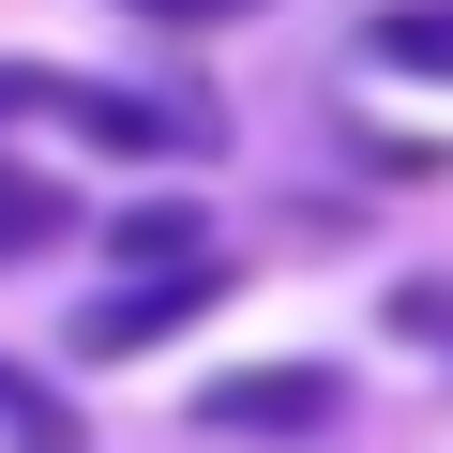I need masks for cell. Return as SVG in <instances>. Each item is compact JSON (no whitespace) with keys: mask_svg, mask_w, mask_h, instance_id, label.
<instances>
[{"mask_svg":"<svg viewBox=\"0 0 453 453\" xmlns=\"http://www.w3.org/2000/svg\"><path fill=\"white\" fill-rule=\"evenodd\" d=\"M226 288H242V273H226V242H211V257H166V273H121L106 303H76V333H61V348H76V363H136V348L196 333Z\"/></svg>","mask_w":453,"mask_h":453,"instance_id":"cell-1","label":"cell"},{"mask_svg":"<svg viewBox=\"0 0 453 453\" xmlns=\"http://www.w3.org/2000/svg\"><path fill=\"white\" fill-rule=\"evenodd\" d=\"M196 423L211 438H333L348 423V363H226V378H196Z\"/></svg>","mask_w":453,"mask_h":453,"instance_id":"cell-2","label":"cell"},{"mask_svg":"<svg viewBox=\"0 0 453 453\" xmlns=\"http://www.w3.org/2000/svg\"><path fill=\"white\" fill-rule=\"evenodd\" d=\"M76 136H106V151H226V121L196 106V91H106V76H76V106H61Z\"/></svg>","mask_w":453,"mask_h":453,"instance_id":"cell-3","label":"cell"},{"mask_svg":"<svg viewBox=\"0 0 453 453\" xmlns=\"http://www.w3.org/2000/svg\"><path fill=\"white\" fill-rule=\"evenodd\" d=\"M363 76H408V91H453V0H378V16L348 31Z\"/></svg>","mask_w":453,"mask_h":453,"instance_id":"cell-4","label":"cell"},{"mask_svg":"<svg viewBox=\"0 0 453 453\" xmlns=\"http://www.w3.org/2000/svg\"><path fill=\"white\" fill-rule=\"evenodd\" d=\"M106 257H121V273L211 257V211H196V196H121V211H106Z\"/></svg>","mask_w":453,"mask_h":453,"instance_id":"cell-5","label":"cell"},{"mask_svg":"<svg viewBox=\"0 0 453 453\" xmlns=\"http://www.w3.org/2000/svg\"><path fill=\"white\" fill-rule=\"evenodd\" d=\"M46 242H76V181H46V166H16V151H0V273H16V257H46Z\"/></svg>","mask_w":453,"mask_h":453,"instance_id":"cell-6","label":"cell"},{"mask_svg":"<svg viewBox=\"0 0 453 453\" xmlns=\"http://www.w3.org/2000/svg\"><path fill=\"white\" fill-rule=\"evenodd\" d=\"M0 438H16V453H76L91 423L61 408V378H46V363H0Z\"/></svg>","mask_w":453,"mask_h":453,"instance_id":"cell-7","label":"cell"},{"mask_svg":"<svg viewBox=\"0 0 453 453\" xmlns=\"http://www.w3.org/2000/svg\"><path fill=\"white\" fill-rule=\"evenodd\" d=\"M378 333H393V348H438V363H453V273H393V288H378Z\"/></svg>","mask_w":453,"mask_h":453,"instance_id":"cell-8","label":"cell"},{"mask_svg":"<svg viewBox=\"0 0 453 453\" xmlns=\"http://www.w3.org/2000/svg\"><path fill=\"white\" fill-rule=\"evenodd\" d=\"M136 31H242V16H273V0H121Z\"/></svg>","mask_w":453,"mask_h":453,"instance_id":"cell-9","label":"cell"},{"mask_svg":"<svg viewBox=\"0 0 453 453\" xmlns=\"http://www.w3.org/2000/svg\"><path fill=\"white\" fill-rule=\"evenodd\" d=\"M76 106V76H46V61H0V121H61Z\"/></svg>","mask_w":453,"mask_h":453,"instance_id":"cell-10","label":"cell"},{"mask_svg":"<svg viewBox=\"0 0 453 453\" xmlns=\"http://www.w3.org/2000/svg\"><path fill=\"white\" fill-rule=\"evenodd\" d=\"M363 166H378V181H453V151H438V136H363Z\"/></svg>","mask_w":453,"mask_h":453,"instance_id":"cell-11","label":"cell"}]
</instances>
